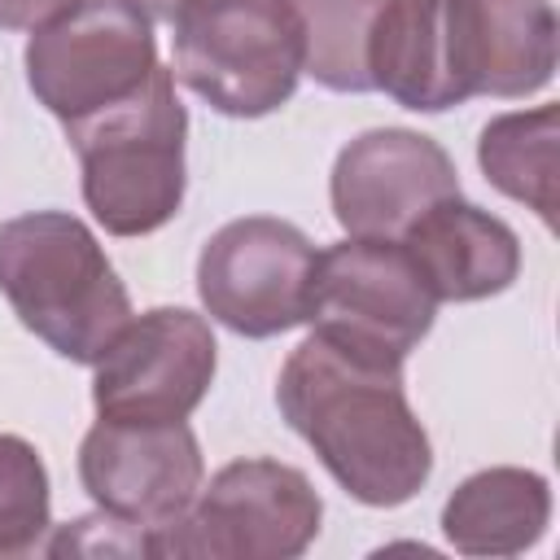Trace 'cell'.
<instances>
[{
	"instance_id": "1",
	"label": "cell",
	"mask_w": 560,
	"mask_h": 560,
	"mask_svg": "<svg viewBox=\"0 0 560 560\" xmlns=\"http://www.w3.org/2000/svg\"><path fill=\"white\" fill-rule=\"evenodd\" d=\"M276 407L328 477L368 508L416 499L433 472V446L407 402L402 368L354 359L319 332L284 359Z\"/></svg>"
},
{
	"instance_id": "2",
	"label": "cell",
	"mask_w": 560,
	"mask_h": 560,
	"mask_svg": "<svg viewBox=\"0 0 560 560\" xmlns=\"http://www.w3.org/2000/svg\"><path fill=\"white\" fill-rule=\"evenodd\" d=\"M0 293L52 354L88 368L131 319L127 284L101 241L66 210L0 223Z\"/></svg>"
},
{
	"instance_id": "3",
	"label": "cell",
	"mask_w": 560,
	"mask_h": 560,
	"mask_svg": "<svg viewBox=\"0 0 560 560\" xmlns=\"http://www.w3.org/2000/svg\"><path fill=\"white\" fill-rule=\"evenodd\" d=\"M66 140L79 158L83 201L109 236H149L179 214L188 109L166 66L127 101L66 122Z\"/></svg>"
},
{
	"instance_id": "4",
	"label": "cell",
	"mask_w": 560,
	"mask_h": 560,
	"mask_svg": "<svg viewBox=\"0 0 560 560\" xmlns=\"http://www.w3.org/2000/svg\"><path fill=\"white\" fill-rule=\"evenodd\" d=\"M171 26V74L210 109L262 118L298 92L302 26L289 0H188Z\"/></svg>"
},
{
	"instance_id": "5",
	"label": "cell",
	"mask_w": 560,
	"mask_h": 560,
	"mask_svg": "<svg viewBox=\"0 0 560 560\" xmlns=\"http://www.w3.org/2000/svg\"><path fill=\"white\" fill-rule=\"evenodd\" d=\"M324 521L311 477L280 459H232L192 508L153 534V556L175 560H293Z\"/></svg>"
},
{
	"instance_id": "6",
	"label": "cell",
	"mask_w": 560,
	"mask_h": 560,
	"mask_svg": "<svg viewBox=\"0 0 560 560\" xmlns=\"http://www.w3.org/2000/svg\"><path fill=\"white\" fill-rule=\"evenodd\" d=\"M433 315L438 298L398 241L346 236L315 254L306 324L346 354L402 368Z\"/></svg>"
},
{
	"instance_id": "7",
	"label": "cell",
	"mask_w": 560,
	"mask_h": 560,
	"mask_svg": "<svg viewBox=\"0 0 560 560\" xmlns=\"http://www.w3.org/2000/svg\"><path fill=\"white\" fill-rule=\"evenodd\" d=\"M153 70L158 35L131 0H79L26 44V83L61 127L127 101Z\"/></svg>"
},
{
	"instance_id": "8",
	"label": "cell",
	"mask_w": 560,
	"mask_h": 560,
	"mask_svg": "<svg viewBox=\"0 0 560 560\" xmlns=\"http://www.w3.org/2000/svg\"><path fill=\"white\" fill-rule=\"evenodd\" d=\"M315 245L302 228L271 214L223 223L197 258V293L214 324L236 337H280L306 324Z\"/></svg>"
},
{
	"instance_id": "9",
	"label": "cell",
	"mask_w": 560,
	"mask_h": 560,
	"mask_svg": "<svg viewBox=\"0 0 560 560\" xmlns=\"http://www.w3.org/2000/svg\"><path fill=\"white\" fill-rule=\"evenodd\" d=\"M92 402L105 420H188L219 368L210 324L188 306L131 315L92 363Z\"/></svg>"
},
{
	"instance_id": "10",
	"label": "cell",
	"mask_w": 560,
	"mask_h": 560,
	"mask_svg": "<svg viewBox=\"0 0 560 560\" xmlns=\"http://www.w3.org/2000/svg\"><path fill=\"white\" fill-rule=\"evenodd\" d=\"M201 477V446L184 420L101 416L79 442V486L88 499L149 534L175 525L192 508Z\"/></svg>"
},
{
	"instance_id": "11",
	"label": "cell",
	"mask_w": 560,
	"mask_h": 560,
	"mask_svg": "<svg viewBox=\"0 0 560 560\" xmlns=\"http://www.w3.org/2000/svg\"><path fill=\"white\" fill-rule=\"evenodd\" d=\"M459 192L451 153L407 127H372L354 136L328 175L332 219L346 236L402 241V232L438 201Z\"/></svg>"
},
{
	"instance_id": "12",
	"label": "cell",
	"mask_w": 560,
	"mask_h": 560,
	"mask_svg": "<svg viewBox=\"0 0 560 560\" xmlns=\"http://www.w3.org/2000/svg\"><path fill=\"white\" fill-rule=\"evenodd\" d=\"M372 92L402 109L442 114L477 96L464 0H389L368 44Z\"/></svg>"
},
{
	"instance_id": "13",
	"label": "cell",
	"mask_w": 560,
	"mask_h": 560,
	"mask_svg": "<svg viewBox=\"0 0 560 560\" xmlns=\"http://www.w3.org/2000/svg\"><path fill=\"white\" fill-rule=\"evenodd\" d=\"M398 245L411 254L438 302H481L512 289L521 276L516 232L459 192L429 206Z\"/></svg>"
},
{
	"instance_id": "14",
	"label": "cell",
	"mask_w": 560,
	"mask_h": 560,
	"mask_svg": "<svg viewBox=\"0 0 560 560\" xmlns=\"http://www.w3.org/2000/svg\"><path fill=\"white\" fill-rule=\"evenodd\" d=\"M477 96H534L556 79L560 22L551 0H464Z\"/></svg>"
},
{
	"instance_id": "15",
	"label": "cell",
	"mask_w": 560,
	"mask_h": 560,
	"mask_svg": "<svg viewBox=\"0 0 560 560\" xmlns=\"http://www.w3.org/2000/svg\"><path fill=\"white\" fill-rule=\"evenodd\" d=\"M551 521V486L534 468H481L442 503V534L464 556H521Z\"/></svg>"
},
{
	"instance_id": "16",
	"label": "cell",
	"mask_w": 560,
	"mask_h": 560,
	"mask_svg": "<svg viewBox=\"0 0 560 560\" xmlns=\"http://www.w3.org/2000/svg\"><path fill=\"white\" fill-rule=\"evenodd\" d=\"M556 140H560L556 105L499 114L481 127L477 140V162L490 188L529 206L547 228H556Z\"/></svg>"
},
{
	"instance_id": "17",
	"label": "cell",
	"mask_w": 560,
	"mask_h": 560,
	"mask_svg": "<svg viewBox=\"0 0 560 560\" xmlns=\"http://www.w3.org/2000/svg\"><path fill=\"white\" fill-rule=\"evenodd\" d=\"M389 0H289L302 26V74L328 92H372L368 44Z\"/></svg>"
},
{
	"instance_id": "18",
	"label": "cell",
	"mask_w": 560,
	"mask_h": 560,
	"mask_svg": "<svg viewBox=\"0 0 560 560\" xmlns=\"http://www.w3.org/2000/svg\"><path fill=\"white\" fill-rule=\"evenodd\" d=\"M48 529H52L48 468L26 438L0 433V556H26L44 547Z\"/></svg>"
},
{
	"instance_id": "19",
	"label": "cell",
	"mask_w": 560,
	"mask_h": 560,
	"mask_svg": "<svg viewBox=\"0 0 560 560\" xmlns=\"http://www.w3.org/2000/svg\"><path fill=\"white\" fill-rule=\"evenodd\" d=\"M48 556L57 551H88V556H153V534L122 521V516H109V512H96V516H79L70 521L52 542H44Z\"/></svg>"
},
{
	"instance_id": "20",
	"label": "cell",
	"mask_w": 560,
	"mask_h": 560,
	"mask_svg": "<svg viewBox=\"0 0 560 560\" xmlns=\"http://www.w3.org/2000/svg\"><path fill=\"white\" fill-rule=\"evenodd\" d=\"M79 0H0V31H35Z\"/></svg>"
},
{
	"instance_id": "21",
	"label": "cell",
	"mask_w": 560,
	"mask_h": 560,
	"mask_svg": "<svg viewBox=\"0 0 560 560\" xmlns=\"http://www.w3.org/2000/svg\"><path fill=\"white\" fill-rule=\"evenodd\" d=\"M131 4H136V9H140L149 22H171V18H175V13H179L188 0H131Z\"/></svg>"
}]
</instances>
